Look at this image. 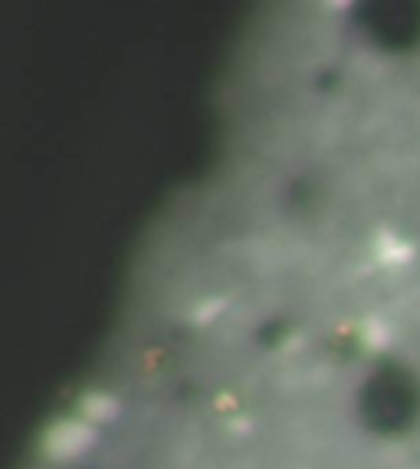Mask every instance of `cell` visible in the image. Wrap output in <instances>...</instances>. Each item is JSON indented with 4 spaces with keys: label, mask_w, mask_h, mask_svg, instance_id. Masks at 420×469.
Returning <instances> with one entry per match:
<instances>
[{
    "label": "cell",
    "mask_w": 420,
    "mask_h": 469,
    "mask_svg": "<svg viewBox=\"0 0 420 469\" xmlns=\"http://www.w3.org/2000/svg\"><path fill=\"white\" fill-rule=\"evenodd\" d=\"M86 443H89V430L79 427V423H63V427H56V430H53V440H49V446L56 450L59 456H72V453H79Z\"/></svg>",
    "instance_id": "6da1fadb"
},
{
    "label": "cell",
    "mask_w": 420,
    "mask_h": 469,
    "mask_svg": "<svg viewBox=\"0 0 420 469\" xmlns=\"http://www.w3.org/2000/svg\"><path fill=\"white\" fill-rule=\"evenodd\" d=\"M86 413H92V417H112L115 413V400L105 397V394H95V397L86 400Z\"/></svg>",
    "instance_id": "7a4b0ae2"
}]
</instances>
